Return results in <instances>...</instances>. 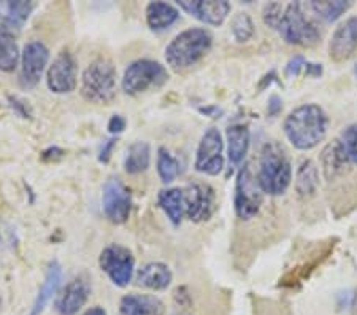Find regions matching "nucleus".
I'll list each match as a JSON object with an SVG mask.
<instances>
[{
	"label": "nucleus",
	"instance_id": "obj_10",
	"mask_svg": "<svg viewBox=\"0 0 357 315\" xmlns=\"http://www.w3.org/2000/svg\"><path fill=\"white\" fill-rule=\"evenodd\" d=\"M103 212L107 219L114 225H123L128 221L132 209L130 191L119 179H110L103 186Z\"/></svg>",
	"mask_w": 357,
	"mask_h": 315
},
{
	"label": "nucleus",
	"instance_id": "obj_34",
	"mask_svg": "<svg viewBox=\"0 0 357 315\" xmlns=\"http://www.w3.org/2000/svg\"><path fill=\"white\" fill-rule=\"evenodd\" d=\"M126 129V119L121 115H114L112 117L110 123H108V131L112 134H121Z\"/></svg>",
	"mask_w": 357,
	"mask_h": 315
},
{
	"label": "nucleus",
	"instance_id": "obj_3",
	"mask_svg": "<svg viewBox=\"0 0 357 315\" xmlns=\"http://www.w3.org/2000/svg\"><path fill=\"white\" fill-rule=\"evenodd\" d=\"M213 36L204 27H192L183 31L167 45L165 61L174 71L180 72L197 64L208 53Z\"/></svg>",
	"mask_w": 357,
	"mask_h": 315
},
{
	"label": "nucleus",
	"instance_id": "obj_41",
	"mask_svg": "<svg viewBox=\"0 0 357 315\" xmlns=\"http://www.w3.org/2000/svg\"><path fill=\"white\" fill-rule=\"evenodd\" d=\"M0 302H2V300H0Z\"/></svg>",
	"mask_w": 357,
	"mask_h": 315
},
{
	"label": "nucleus",
	"instance_id": "obj_4",
	"mask_svg": "<svg viewBox=\"0 0 357 315\" xmlns=\"http://www.w3.org/2000/svg\"><path fill=\"white\" fill-rule=\"evenodd\" d=\"M116 94V68L107 57H97L82 77V96L91 104L105 105Z\"/></svg>",
	"mask_w": 357,
	"mask_h": 315
},
{
	"label": "nucleus",
	"instance_id": "obj_15",
	"mask_svg": "<svg viewBox=\"0 0 357 315\" xmlns=\"http://www.w3.org/2000/svg\"><path fill=\"white\" fill-rule=\"evenodd\" d=\"M357 51V16H353L340 24L333 32L329 54L335 62H344Z\"/></svg>",
	"mask_w": 357,
	"mask_h": 315
},
{
	"label": "nucleus",
	"instance_id": "obj_35",
	"mask_svg": "<svg viewBox=\"0 0 357 315\" xmlns=\"http://www.w3.org/2000/svg\"><path fill=\"white\" fill-rule=\"evenodd\" d=\"M114 145H116V140H114V139H110V140H107L105 143H103L100 154H99V161L100 163H108V161H110L112 152H113Z\"/></svg>",
	"mask_w": 357,
	"mask_h": 315
},
{
	"label": "nucleus",
	"instance_id": "obj_31",
	"mask_svg": "<svg viewBox=\"0 0 357 315\" xmlns=\"http://www.w3.org/2000/svg\"><path fill=\"white\" fill-rule=\"evenodd\" d=\"M338 140L342 143L349 163L357 164V123L349 124L347 129H343V133L338 137Z\"/></svg>",
	"mask_w": 357,
	"mask_h": 315
},
{
	"label": "nucleus",
	"instance_id": "obj_5",
	"mask_svg": "<svg viewBox=\"0 0 357 315\" xmlns=\"http://www.w3.org/2000/svg\"><path fill=\"white\" fill-rule=\"evenodd\" d=\"M287 43L313 47L321 40V32L313 20L307 16L303 3L284 5L283 16L276 29Z\"/></svg>",
	"mask_w": 357,
	"mask_h": 315
},
{
	"label": "nucleus",
	"instance_id": "obj_1",
	"mask_svg": "<svg viewBox=\"0 0 357 315\" xmlns=\"http://www.w3.org/2000/svg\"><path fill=\"white\" fill-rule=\"evenodd\" d=\"M284 134L297 150L307 152L324 140L329 129V117L316 104L294 108L284 119Z\"/></svg>",
	"mask_w": 357,
	"mask_h": 315
},
{
	"label": "nucleus",
	"instance_id": "obj_38",
	"mask_svg": "<svg viewBox=\"0 0 357 315\" xmlns=\"http://www.w3.org/2000/svg\"><path fill=\"white\" fill-rule=\"evenodd\" d=\"M305 73H307L308 77H321L322 75V66L307 62V66H305Z\"/></svg>",
	"mask_w": 357,
	"mask_h": 315
},
{
	"label": "nucleus",
	"instance_id": "obj_16",
	"mask_svg": "<svg viewBox=\"0 0 357 315\" xmlns=\"http://www.w3.org/2000/svg\"><path fill=\"white\" fill-rule=\"evenodd\" d=\"M91 295V286L88 280L83 277L73 279L66 285L56 301V311L59 315H77L88 302Z\"/></svg>",
	"mask_w": 357,
	"mask_h": 315
},
{
	"label": "nucleus",
	"instance_id": "obj_23",
	"mask_svg": "<svg viewBox=\"0 0 357 315\" xmlns=\"http://www.w3.org/2000/svg\"><path fill=\"white\" fill-rule=\"evenodd\" d=\"M20 48L8 26H0V72H13L20 62Z\"/></svg>",
	"mask_w": 357,
	"mask_h": 315
},
{
	"label": "nucleus",
	"instance_id": "obj_17",
	"mask_svg": "<svg viewBox=\"0 0 357 315\" xmlns=\"http://www.w3.org/2000/svg\"><path fill=\"white\" fill-rule=\"evenodd\" d=\"M164 302L154 295H126L119 302V315H164Z\"/></svg>",
	"mask_w": 357,
	"mask_h": 315
},
{
	"label": "nucleus",
	"instance_id": "obj_13",
	"mask_svg": "<svg viewBox=\"0 0 357 315\" xmlns=\"http://www.w3.org/2000/svg\"><path fill=\"white\" fill-rule=\"evenodd\" d=\"M186 199V215L195 223L211 219L216 209L215 190L206 183H194L184 190Z\"/></svg>",
	"mask_w": 357,
	"mask_h": 315
},
{
	"label": "nucleus",
	"instance_id": "obj_9",
	"mask_svg": "<svg viewBox=\"0 0 357 315\" xmlns=\"http://www.w3.org/2000/svg\"><path fill=\"white\" fill-rule=\"evenodd\" d=\"M224 140L220 131L216 128L206 129L202 135V140L197 148V156H195V170L206 175H218L224 169Z\"/></svg>",
	"mask_w": 357,
	"mask_h": 315
},
{
	"label": "nucleus",
	"instance_id": "obj_6",
	"mask_svg": "<svg viewBox=\"0 0 357 315\" xmlns=\"http://www.w3.org/2000/svg\"><path fill=\"white\" fill-rule=\"evenodd\" d=\"M167 80H169V72L160 62L138 59L126 68L121 86L126 94L137 96L149 89L160 88Z\"/></svg>",
	"mask_w": 357,
	"mask_h": 315
},
{
	"label": "nucleus",
	"instance_id": "obj_37",
	"mask_svg": "<svg viewBox=\"0 0 357 315\" xmlns=\"http://www.w3.org/2000/svg\"><path fill=\"white\" fill-rule=\"evenodd\" d=\"M281 104H283V102H281L278 96L270 97V101H268V115H270V117H275V115L280 113L281 107H283Z\"/></svg>",
	"mask_w": 357,
	"mask_h": 315
},
{
	"label": "nucleus",
	"instance_id": "obj_33",
	"mask_svg": "<svg viewBox=\"0 0 357 315\" xmlns=\"http://www.w3.org/2000/svg\"><path fill=\"white\" fill-rule=\"evenodd\" d=\"M308 61H305L303 56H296L294 59L289 61V64L286 67V75L287 77H297L298 73L302 72V68H305Z\"/></svg>",
	"mask_w": 357,
	"mask_h": 315
},
{
	"label": "nucleus",
	"instance_id": "obj_21",
	"mask_svg": "<svg viewBox=\"0 0 357 315\" xmlns=\"http://www.w3.org/2000/svg\"><path fill=\"white\" fill-rule=\"evenodd\" d=\"M227 154L234 166L243 163L250 148V129L245 124H234L227 128Z\"/></svg>",
	"mask_w": 357,
	"mask_h": 315
},
{
	"label": "nucleus",
	"instance_id": "obj_11",
	"mask_svg": "<svg viewBox=\"0 0 357 315\" xmlns=\"http://www.w3.org/2000/svg\"><path fill=\"white\" fill-rule=\"evenodd\" d=\"M50 61V51L40 40L29 42L21 53V85L24 88H33L43 77Z\"/></svg>",
	"mask_w": 357,
	"mask_h": 315
},
{
	"label": "nucleus",
	"instance_id": "obj_19",
	"mask_svg": "<svg viewBox=\"0 0 357 315\" xmlns=\"http://www.w3.org/2000/svg\"><path fill=\"white\" fill-rule=\"evenodd\" d=\"M321 164L322 170L327 180H333L337 175L343 174L344 169L348 168L349 159L344 153L342 143L338 139L331 142L321 153Z\"/></svg>",
	"mask_w": 357,
	"mask_h": 315
},
{
	"label": "nucleus",
	"instance_id": "obj_26",
	"mask_svg": "<svg viewBox=\"0 0 357 315\" xmlns=\"http://www.w3.org/2000/svg\"><path fill=\"white\" fill-rule=\"evenodd\" d=\"M151 163V150L146 142H135L132 143L126 154L124 159V168L128 174H142L149 168Z\"/></svg>",
	"mask_w": 357,
	"mask_h": 315
},
{
	"label": "nucleus",
	"instance_id": "obj_18",
	"mask_svg": "<svg viewBox=\"0 0 357 315\" xmlns=\"http://www.w3.org/2000/svg\"><path fill=\"white\" fill-rule=\"evenodd\" d=\"M172 271L164 263H148V265L138 269L137 272V285L143 288L160 291L165 290L172 284Z\"/></svg>",
	"mask_w": 357,
	"mask_h": 315
},
{
	"label": "nucleus",
	"instance_id": "obj_2",
	"mask_svg": "<svg viewBox=\"0 0 357 315\" xmlns=\"http://www.w3.org/2000/svg\"><path fill=\"white\" fill-rule=\"evenodd\" d=\"M257 180L264 193L270 196L284 194L292 182V166L289 154L280 142H267L261 152Z\"/></svg>",
	"mask_w": 357,
	"mask_h": 315
},
{
	"label": "nucleus",
	"instance_id": "obj_12",
	"mask_svg": "<svg viewBox=\"0 0 357 315\" xmlns=\"http://www.w3.org/2000/svg\"><path fill=\"white\" fill-rule=\"evenodd\" d=\"M46 85L56 94H67L77 88V62L68 51L56 56L46 72Z\"/></svg>",
	"mask_w": 357,
	"mask_h": 315
},
{
	"label": "nucleus",
	"instance_id": "obj_29",
	"mask_svg": "<svg viewBox=\"0 0 357 315\" xmlns=\"http://www.w3.org/2000/svg\"><path fill=\"white\" fill-rule=\"evenodd\" d=\"M158 174L164 183H172L181 174V164L167 148L158 152Z\"/></svg>",
	"mask_w": 357,
	"mask_h": 315
},
{
	"label": "nucleus",
	"instance_id": "obj_8",
	"mask_svg": "<svg viewBox=\"0 0 357 315\" xmlns=\"http://www.w3.org/2000/svg\"><path fill=\"white\" fill-rule=\"evenodd\" d=\"M99 265L103 272L110 277L116 286H128L134 277L135 258L129 249L123 245L112 244L102 250L99 256Z\"/></svg>",
	"mask_w": 357,
	"mask_h": 315
},
{
	"label": "nucleus",
	"instance_id": "obj_30",
	"mask_svg": "<svg viewBox=\"0 0 357 315\" xmlns=\"http://www.w3.org/2000/svg\"><path fill=\"white\" fill-rule=\"evenodd\" d=\"M232 34L238 43H245L255 36V22L248 13H238L232 20Z\"/></svg>",
	"mask_w": 357,
	"mask_h": 315
},
{
	"label": "nucleus",
	"instance_id": "obj_20",
	"mask_svg": "<svg viewBox=\"0 0 357 315\" xmlns=\"http://www.w3.org/2000/svg\"><path fill=\"white\" fill-rule=\"evenodd\" d=\"M61 282H62V268L59 263L53 261L48 266V271H46L45 282L42 285V288H40V291H38L36 302H33L31 315H40L45 311V307L48 306V302L51 300H53V296L56 295L57 288L61 286Z\"/></svg>",
	"mask_w": 357,
	"mask_h": 315
},
{
	"label": "nucleus",
	"instance_id": "obj_22",
	"mask_svg": "<svg viewBox=\"0 0 357 315\" xmlns=\"http://www.w3.org/2000/svg\"><path fill=\"white\" fill-rule=\"evenodd\" d=\"M158 205L165 212L169 220L174 225H180L183 217L186 215V199H184V190L180 188H169L162 190L158 196Z\"/></svg>",
	"mask_w": 357,
	"mask_h": 315
},
{
	"label": "nucleus",
	"instance_id": "obj_36",
	"mask_svg": "<svg viewBox=\"0 0 357 315\" xmlns=\"http://www.w3.org/2000/svg\"><path fill=\"white\" fill-rule=\"evenodd\" d=\"M174 296H175V301L180 306H183V307L191 306V295L188 293V290L184 288V286H181V288H176Z\"/></svg>",
	"mask_w": 357,
	"mask_h": 315
},
{
	"label": "nucleus",
	"instance_id": "obj_14",
	"mask_svg": "<svg viewBox=\"0 0 357 315\" xmlns=\"http://www.w3.org/2000/svg\"><path fill=\"white\" fill-rule=\"evenodd\" d=\"M178 7L208 26H221L232 8L224 0H181Z\"/></svg>",
	"mask_w": 357,
	"mask_h": 315
},
{
	"label": "nucleus",
	"instance_id": "obj_25",
	"mask_svg": "<svg viewBox=\"0 0 357 315\" xmlns=\"http://www.w3.org/2000/svg\"><path fill=\"white\" fill-rule=\"evenodd\" d=\"M319 172L312 159H303L296 174V191L301 198H312L318 191Z\"/></svg>",
	"mask_w": 357,
	"mask_h": 315
},
{
	"label": "nucleus",
	"instance_id": "obj_40",
	"mask_svg": "<svg viewBox=\"0 0 357 315\" xmlns=\"http://www.w3.org/2000/svg\"><path fill=\"white\" fill-rule=\"evenodd\" d=\"M354 73H356V78H357V64H356V67H354Z\"/></svg>",
	"mask_w": 357,
	"mask_h": 315
},
{
	"label": "nucleus",
	"instance_id": "obj_24",
	"mask_svg": "<svg viewBox=\"0 0 357 315\" xmlns=\"http://www.w3.org/2000/svg\"><path fill=\"white\" fill-rule=\"evenodd\" d=\"M180 18V11L174 5L164 2H153L146 7V22L153 31H164Z\"/></svg>",
	"mask_w": 357,
	"mask_h": 315
},
{
	"label": "nucleus",
	"instance_id": "obj_28",
	"mask_svg": "<svg viewBox=\"0 0 357 315\" xmlns=\"http://www.w3.org/2000/svg\"><path fill=\"white\" fill-rule=\"evenodd\" d=\"M351 2H343V0H337V2H310L307 8L312 13L326 22L337 21L340 16L347 13L351 8Z\"/></svg>",
	"mask_w": 357,
	"mask_h": 315
},
{
	"label": "nucleus",
	"instance_id": "obj_39",
	"mask_svg": "<svg viewBox=\"0 0 357 315\" xmlns=\"http://www.w3.org/2000/svg\"><path fill=\"white\" fill-rule=\"evenodd\" d=\"M82 315H108V314H107V311H105V309H103V307L94 306V307L88 309V311H86V312L82 314Z\"/></svg>",
	"mask_w": 357,
	"mask_h": 315
},
{
	"label": "nucleus",
	"instance_id": "obj_32",
	"mask_svg": "<svg viewBox=\"0 0 357 315\" xmlns=\"http://www.w3.org/2000/svg\"><path fill=\"white\" fill-rule=\"evenodd\" d=\"M283 10H284V5L283 3H268L266 5V8H264V22L268 27L272 29H278V24L281 21V16H283Z\"/></svg>",
	"mask_w": 357,
	"mask_h": 315
},
{
	"label": "nucleus",
	"instance_id": "obj_27",
	"mask_svg": "<svg viewBox=\"0 0 357 315\" xmlns=\"http://www.w3.org/2000/svg\"><path fill=\"white\" fill-rule=\"evenodd\" d=\"M36 8L33 2H0V16L8 26L20 27L29 20L32 10Z\"/></svg>",
	"mask_w": 357,
	"mask_h": 315
},
{
	"label": "nucleus",
	"instance_id": "obj_7",
	"mask_svg": "<svg viewBox=\"0 0 357 315\" xmlns=\"http://www.w3.org/2000/svg\"><path fill=\"white\" fill-rule=\"evenodd\" d=\"M264 200V190L250 164L240 169L235 185V214L240 220H251L259 214Z\"/></svg>",
	"mask_w": 357,
	"mask_h": 315
}]
</instances>
